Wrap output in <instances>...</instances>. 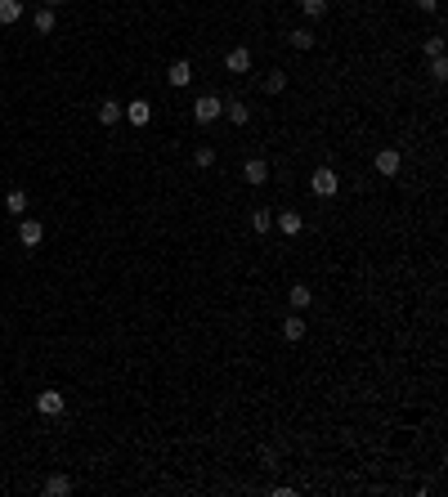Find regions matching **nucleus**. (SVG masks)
<instances>
[{
	"label": "nucleus",
	"mask_w": 448,
	"mask_h": 497,
	"mask_svg": "<svg viewBox=\"0 0 448 497\" xmlns=\"http://www.w3.org/2000/svg\"><path fill=\"white\" fill-rule=\"evenodd\" d=\"M287 41H292V50H301V54H310V50H314V32H305V27L287 32Z\"/></svg>",
	"instance_id": "nucleus-18"
},
{
	"label": "nucleus",
	"mask_w": 448,
	"mask_h": 497,
	"mask_svg": "<svg viewBox=\"0 0 448 497\" xmlns=\"http://www.w3.org/2000/svg\"><path fill=\"white\" fill-rule=\"evenodd\" d=\"M121 117H126L130 126H148V121H152V103H148V99H135V103H121Z\"/></svg>",
	"instance_id": "nucleus-5"
},
{
	"label": "nucleus",
	"mask_w": 448,
	"mask_h": 497,
	"mask_svg": "<svg viewBox=\"0 0 448 497\" xmlns=\"http://www.w3.org/2000/svg\"><path fill=\"white\" fill-rule=\"evenodd\" d=\"M265 90H269V94H278V90H287V72H283V68H274L269 76H265Z\"/></svg>",
	"instance_id": "nucleus-22"
},
{
	"label": "nucleus",
	"mask_w": 448,
	"mask_h": 497,
	"mask_svg": "<svg viewBox=\"0 0 448 497\" xmlns=\"http://www.w3.org/2000/svg\"><path fill=\"white\" fill-rule=\"evenodd\" d=\"M224 117V99H215V94H202V99H193V121L197 126H211V121Z\"/></svg>",
	"instance_id": "nucleus-2"
},
{
	"label": "nucleus",
	"mask_w": 448,
	"mask_h": 497,
	"mask_svg": "<svg viewBox=\"0 0 448 497\" xmlns=\"http://www.w3.org/2000/svg\"><path fill=\"white\" fill-rule=\"evenodd\" d=\"M301 14L305 18H323L328 14V0H301Z\"/></svg>",
	"instance_id": "nucleus-23"
},
{
	"label": "nucleus",
	"mask_w": 448,
	"mask_h": 497,
	"mask_svg": "<svg viewBox=\"0 0 448 497\" xmlns=\"http://www.w3.org/2000/svg\"><path fill=\"white\" fill-rule=\"evenodd\" d=\"M242 179H247V184H251V188L269 184V161H265V157H251V161H247V166H242Z\"/></svg>",
	"instance_id": "nucleus-6"
},
{
	"label": "nucleus",
	"mask_w": 448,
	"mask_h": 497,
	"mask_svg": "<svg viewBox=\"0 0 448 497\" xmlns=\"http://www.w3.org/2000/svg\"><path fill=\"white\" fill-rule=\"evenodd\" d=\"M63 408H68V404H63L59 390H41V395H36V413H41V417H63Z\"/></svg>",
	"instance_id": "nucleus-4"
},
{
	"label": "nucleus",
	"mask_w": 448,
	"mask_h": 497,
	"mask_svg": "<svg viewBox=\"0 0 448 497\" xmlns=\"http://www.w3.org/2000/svg\"><path fill=\"white\" fill-rule=\"evenodd\" d=\"M166 81H170V85H188V81H193V63H188V59H175V63H170V72H166Z\"/></svg>",
	"instance_id": "nucleus-11"
},
{
	"label": "nucleus",
	"mask_w": 448,
	"mask_h": 497,
	"mask_svg": "<svg viewBox=\"0 0 448 497\" xmlns=\"http://www.w3.org/2000/svg\"><path fill=\"white\" fill-rule=\"evenodd\" d=\"M426 54H431V59H440V54H444V36H431V41H426Z\"/></svg>",
	"instance_id": "nucleus-25"
},
{
	"label": "nucleus",
	"mask_w": 448,
	"mask_h": 497,
	"mask_svg": "<svg viewBox=\"0 0 448 497\" xmlns=\"http://www.w3.org/2000/svg\"><path fill=\"white\" fill-rule=\"evenodd\" d=\"M45 5H50V9H59V5H63V0H45Z\"/></svg>",
	"instance_id": "nucleus-27"
},
{
	"label": "nucleus",
	"mask_w": 448,
	"mask_h": 497,
	"mask_svg": "<svg viewBox=\"0 0 448 497\" xmlns=\"http://www.w3.org/2000/svg\"><path fill=\"white\" fill-rule=\"evenodd\" d=\"M287 300H292V309H310V305H314V287L310 282H292L287 287Z\"/></svg>",
	"instance_id": "nucleus-10"
},
{
	"label": "nucleus",
	"mask_w": 448,
	"mask_h": 497,
	"mask_svg": "<svg viewBox=\"0 0 448 497\" xmlns=\"http://www.w3.org/2000/svg\"><path fill=\"white\" fill-rule=\"evenodd\" d=\"M373 166H377V175L395 179V175H399V166H404V157H399V148H381L377 157H373Z\"/></svg>",
	"instance_id": "nucleus-3"
},
{
	"label": "nucleus",
	"mask_w": 448,
	"mask_h": 497,
	"mask_svg": "<svg viewBox=\"0 0 448 497\" xmlns=\"http://www.w3.org/2000/svg\"><path fill=\"white\" fill-rule=\"evenodd\" d=\"M193 166H197V170H211V166H215V148H211V143L193 148Z\"/></svg>",
	"instance_id": "nucleus-19"
},
{
	"label": "nucleus",
	"mask_w": 448,
	"mask_h": 497,
	"mask_svg": "<svg viewBox=\"0 0 448 497\" xmlns=\"http://www.w3.org/2000/svg\"><path fill=\"white\" fill-rule=\"evenodd\" d=\"M224 68H229V76L251 72V50H242V45H238V50H229V54H224Z\"/></svg>",
	"instance_id": "nucleus-7"
},
{
	"label": "nucleus",
	"mask_w": 448,
	"mask_h": 497,
	"mask_svg": "<svg viewBox=\"0 0 448 497\" xmlns=\"http://www.w3.org/2000/svg\"><path fill=\"white\" fill-rule=\"evenodd\" d=\"M41 237H45V228H41V219H23L18 224V242L32 251V246H41Z\"/></svg>",
	"instance_id": "nucleus-8"
},
{
	"label": "nucleus",
	"mask_w": 448,
	"mask_h": 497,
	"mask_svg": "<svg viewBox=\"0 0 448 497\" xmlns=\"http://www.w3.org/2000/svg\"><path fill=\"white\" fill-rule=\"evenodd\" d=\"M224 117L233 121V126H247V121H251V108H247L242 99H229V103H224Z\"/></svg>",
	"instance_id": "nucleus-12"
},
{
	"label": "nucleus",
	"mask_w": 448,
	"mask_h": 497,
	"mask_svg": "<svg viewBox=\"0 0 448 497\" xmlns=\"http://www.w3.org/2000/svg\"><path fill=\"white\" fill-rule=\"evenodd\" d=\"M45 493H50V497H68L72 493V480H68V475H50V480H45Z\"/></svg>",
	"instance_id": "nucleus-17"
},
{
	"label": "nucleus",
	"mask_w": 448,
	"mask_h": 497,
	"mask_svg": "<svg viewBox=\"0 0 448 497\" xmlns=\"http://www.w3.org/2000/svg\"><path fill=\"white\" fill-rule=\"evenodd\" d=\"M417 9H426V14H440V0H417Z\"/></svg>",
	"instance_id": "nucleus-26"
},
{
	"label": "nucleus",
	"mask_w": 448,
	"mask_h": 497,
	"mask_svg": "<svg viewBox=\"0 0 448 497\" xmlns=\"http://www.w3.org/2000/svg\"><path fill=\"white\" fill-rule=\"evenodd\" d=\"M305 332H310V323H305L301 314H287V318H283V341L296 345V341H305Z\"/></svg>",
	"instance_id": "nucleus-9"
},
{
	"label": "nucleus",
	"mask_w": 448,
	"mask_h": 497,
	"mask_svg": "<svg viewBox=\"0 0 448 497\" xmlns=\"http://www.w3.org/2000/svg\"><path fill=\"white\" fill-rule=\"evenodd\" d=\"M426 72H431L435 81H444V76H448V59H444V54H440V59H431V68H426Z\"/></svg>",
	"instance_id": "nucleus-24"
},
{
	"label": "nucleus",
	"mask_w": 448,
	"mask_h": 497,
	"mask_svg": "<svg viewBox=\"0 0 448 497\" xmlns=\"http://www.w3.org/2000/svg\"><path fill=\"white\" fill-rule=\"evenodd\" d=\"M251 228H256V233H269V228H274V211L256 206V211H251Z\"/></svg>",
	"instance_id": "nucleus-20"
},
{
	"label": "nucleus",
	"mask_w": 448,
	"mask_h": 497,
	"mask_svg": "<svg viewBox=\"0 0 448 497\" xmlns=\"http://www.w3.org/2000/svg\"><path fill=\"white\" fill-rule=\"evenodd\" d=\"M278 228H283V233H287V237H296L301 228H305V219H301V211H278Z\"/></svg>",
	"instance_id": "nucleus-14"
},
{
	"label": "nucleus",
	"mask_w": 448,
	"mask_h": 497,
	"mask_svg": "<svg viewBox=\"0 0 448 497\" xmlns=\"http://www.w3.org/2000/svg\"><path fill=\"white\" fill-rule=\"evenodd\" d=\"M310 193H314V197H337V193H341V175H337L332 166H314Z\"/></svg>",
	"instance_id": "nucleus-1"
},
{
	"label": "nucleus",
	"mask_w": 448,
	"mask_h": 497,
	"mask_svg": "<svg viewBox=\"0 0 448 497\" xmlns=\"http://www.w3.org/2000/svg\"><path fill=\"white\" fill-rule=\"evenodd\" d=\"M94 112H99V126H117V121H121V103L117 99H103Z\"/></svg>",
	"instance_id": "nucleus-13"
},
{
	"label": "nucleus",
	"mask_w": 448,
	"mask_h": 497,
	"mask_svg": "<svg viewBox=\"0 0 448 497\" xmlns=\"http://www.w3.org/2000/svg\"><path fill=\"white\" fill-rule=\"evenodd\" d=\"M5 211H9V215H23V211H27V193H23V188H14V193L5 197Z\"/></svg>",
	"instance_id": "nucleus-21"
},
{
	"label": "nucleus",
	"mask_w": 448,
	"mask_h": 497,
	"mask_svg": "<svg viewBox=\"0 0 448 497\" xmlns=\"http://www.w3.org/2000/svg\"><path fill=\"white\" fill-rule=\"evenodd\" d=\"M18 18H23V0H0V27L18 23Z\"/></svg>",
	"instance_id": "nucleus-15"
},
{
	"label": "nucleus",
	"mask_w": 448,
	"mask_h": 497,
	"mask_svg": "<svg viewBox=\"0 0 448 497\" xmlns=\"http://www.w3.org/2000/svg\"><path fill=\"white\" fill-rule=\"evenodd\" d=\"M32 27H36L41 36H50V32H54V9H50V5L36 9V14H32Z\"/></svg>",
	"instance_id": "nucleus-16"
}]
</instances>
